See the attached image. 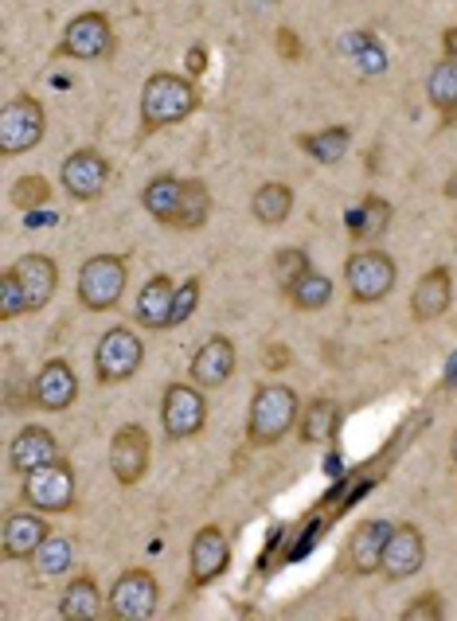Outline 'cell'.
<instances>
[{"label":"cell","mask_w":457,"mask_h":621,"mask_svg":"<svg viewBox=\"0 0 457 621\" xmlns=\"http://www.w3.org/2000/svg\"><path fill=\"white\" fill-rule=\"evenodd\" d=\"M200 110V91L192 74L157 71L141 86V130L157 133L168 126H180Z\"/></svg>","instance_id":"6da1fadb"},{"label":"cell","mask_w":457,"mask_h":621,"mask_svg":"<svg viewBox=\"0 0 457 621\" xmlns=\"http://www.w3.org/2000/svg\"><path fill=\"white\" fill-rule=\"evenodd\" d=\"M301 418V399L298 391L286 383H258L251 395V410H246V442L266 450L278 445L281 438L298 427Z\"/></svg>","instance_id":"7a4b0ae2"},{"label":"cell","mask_w":457,"mask_h":621,"mask_svg":"<svg viewBox=\"0 0 457 621\" xmlns=\"http://www.w3.org/2000/svg\"><path fill=\"white\" fill-rule=\"evenodd\" d=\"M125 286H130V262L125 254H94L79 266V306L91 313H106L122 301Z\"/></svg>","instance_id":"3957f363"},{"label":"cell","mask_w":457,"mask_h":621,"mask_svg":"<svg viewBox=\"0 0 457 621\" xmlns=\"http://www.w3.org/2000/svg\"><path fill=\"white\" fill-rule=\"evenodd\" d=\"M395 282H399V266H395L392 254H383L380 247L348 254L345 286L356 306H380L383 297H392Z\"/></svg>","instance_id":"277c9868"},{"label":"cell","mask_w":457,"mask_h":621,"mask_svg":"<svg viewBox=\"0 0 457 621\" xmlns=\"http://www.w3.org/2000/svg\"><path fill=\"white\" fill-rule=\"evenodd\" d=\"M145 363V344L133 329L113 325L98 336V348H94V380L103 387H113V383L133 380Z\"/></svg>","instance_id":"5b68a950"},{"label":"cell","mask_w":457,"mask_h":621,"mask_svg":"<svg viewBox=\"0 0 457 621\" xmlns=\"http://www.w3.org/2000/svg\"><path fill=\"white\" fill-rule=\"evenodd\" d=\"M20 497L24 504L36 512H47V516H56V512H71L75 509V469L71 462H47L39 469H32L20 485Z\"/></svg>","instance_id":"8992f818"},{"label":"cell","mask_w":457,"mask_h":621,"mask_svg":"<svg viewBox=\"0 0 457 621\" xmlns=\"http://www.w3.org/2000/svg\"><path fill=\"white\" fill-rule=\"evenodd\" d=\"M47 114L32 94H16L0 106V157H20L44 141Z\"/></svg>","instance_id":"52a82bcc"},{"label":"cell","mask_w":457,"mask_h":621,"mask_svg":"<svg viewBox=\"0 0 457 621\" xmlns=\"http://www.w3.org/2000/svg\"><path fill=\"white\" fill-rule=\"evenodd\" d=\"M160 427L172 442H188L207 427V395L196 383H168L160 395Z\"/></svg>","instance_id":"ba28073f"},{"label":"cell","mask_w":457,"mask_h":621,"mask_svg":"<svg viewBox=\"0 0 457 621\" xmlns=\"http://www.w3.org/2000/svg\"><path fill=\"white\" fill-rule=\"evenodd\" d=\"M56 56L63 59H83V63H94V59H110L113 56V24L106 12H79V16L67 20L63 36H59Z\"/></svg>","instance_id":"9c48e42d"},{"label":"cell","mask_w":457,"mask_h":621,"mask_svg":"<svg viewBox=\"0 0 457 621\" xmlns=\"http://www.w3.org/2000/svg\"><path fill=\"white\" fill-rule=\"evenodd\" d=\"M106 602H110V618L145 621V618H153L160 606V583L153 578V571H145V566H130V571H122V575L113 578Z\"/></svg>","instance_id":"30bf717a"},{"label":"cell","mask_w":457,"mask_h":621,"mask_svg":"<svg viewBox=\"0 0 457 621\" xmlns=\"http://www.w3.org/2000/svg\"><path fill=\"white\" fill-rule=\"evenodd\" d=\"M149 462H153V442L145 434V427L137 422H125V427L113 430L110 438V474L118 485H137L141 477L149 474Z\"/></svg>","instance_id":"8fae6325"},{"label":"cell","mask_w":457,"mask_h":621,"mask_svg":"<svg viewBox=\"0 0 457 621\" xmlns=\"http://www.w3.org/2000/svg\"><path fill=\"white\" fill-rule=\"evenodd\" d=\"M59 184H63V192L71 195V200L91 204V200H98V195L106 192V184H110V160H106L98 148H75V153L63 160V168H59Z\"/></svg>","instance_id":"7c38bea8"},{"label":"cell","mask_w":457,"mask_h":621,"mask_svg":"<svg viewBox=\"0 0 457 621\" xmlns=\"http://www.w3.org/2000/svg\"><path fill=\"white\" fill-rule=\"evenodd\" d=\"M426 566V536H422L419 524H395L387 548H383V563L380 575L387 583H402V578H414Z\"/></svg>","instance_id":"4fadbf2b"},{"label":"cell","mask_w":457,"mask_h":621,"mask_svg":"<svg viewBox=\"0 0 457 621\" xmlns=\"http://www.w3.org/2000/svg\"><path fill=\"white\" fill-rule=\"evenodd\" d=\"M231 566V544H227L224 528L219 524H204V528L192 536V548H188V578L192 586H212L215 578L224 575Z\"/></svg>","instance_id":"5bb4252c"},{"label":"cell","mask_w":457,"mask_h":621,"mask_svg":"<svg viewBox=\"0 0 457 621\" xmlns=\"http://www.w3.org/2000/svg\"><path fill=\"white\" fill-rule=\"evenodd\" d=\"M32 387H36V407L47 410V415H63V410H71L79 399V375L63 356L47 360L44 368L36 371Z\"/></svg>","instance_id":"9a60e30c"},{"label":"cell","mask_w":457,"mask_h":621,"mask_svg":"<svg viewBox=\"0 0 457 621\" xmlns=\"http://www.w3.org/2000/svg\"><path fill=\"white\" fill-rule=\"evenodd\" d=\"M234 368H239V353H234L231 336H207L196 348V356H192L188 380L196 383V387L212 391V387H224L234 375Z\"/></svg>","instance_id":"2e32d148"},{"label":"cell","mask_w":457,"mask_h":621,"mask_svg":"<svg viewBox=\"0 0 457 621\" xmlns=\"http://www.w3.org/2000/svg\"><path fill=\"white\" fill-rule=\"evenodd\" d=\"M392 532H395L392 520H364V524H356L352 536H348V548H345L348 571H352V575H375L383 563V548H387Z\"/></svg>","instance_id":"e0dca14e"},{"label":"cell","mask_w":457,"mask_h":621,"mask_svg":"<svg viewBox=\"0 0 457 621\" xmlns=\"http://www.w3.org/2000/svg\"><path fill=\"white\" fill-rule=\"evenodd\" d=\"M47 512L36 509H20L4 516V528H0V556L4 559H32L36 548L51 536V524H47Z\"/></svg>","instance_id":"ac0fdd59"},{"label":"cell","mask_w":457,"mask_h":621,"mask_svg":"<svg viewBox=\"0 0 457 621\" xmlns=\"http://www.w3.org/2000/svg\"><path fill=\"white\" fill-rule=\"evenodd\" d=\"M449 306H454V274L446 266L426 270L411 289V317L419 325H430V321L446 317Z\"/></svg>","instance_id":"d6986e66"},{"label":"cell","mask_w":457,"mask_h":621,"mask_svg":"<svg viewBox=\"0 0 457 621\" xmlns=\"http://www.w3.org/2000/svg\"><path fill=\"white\" fill-rule=\"evenodd\" d=\"M59 457H63L59 454V438L47 427H39V422H28L9 445V465H12V474L20 477H28L32 469H39V465L47 462H59Z\"/></svg>","instance_id":"ffe728a7"},{"label":"cell","mask_w":457,"mask_h":621,"mask_svg":"<svg viewBox=\"0 0 457 621\" xmlns=\"http://www.w3.org/2000/svg\"><path fill=\"white\" fill-rule=\"evenodd\" d=\"M12 274L24 286V297H28V313H39V309L51 306V297L59 289V266L56 259L47 254H24V259L12 262Z\"/></svg>","instance_id":"44dd1931"},{"label":"cell","mask_w":457,"mask_h":621,"mask_svg":"<svg viewBox=\"0 0 457 621\" xmlns=\"http://www.w3.org/2000/svg\"><path fill=\"white\" fill-rule=\"evenodd\" d=\"M172 297H177V282L168 274H153L137 294V306H133V317H137L141 329H153V333H165L168 317H172Z\"/></svg>","instance_id":"7402d4cb"},{"label":"cell","mask_w":457,"mask_h":621,"mask_svg":"<svg viewBox=\"0 0 457 621\" xmlns=\"http://www.w3.org/2000/svg\"><path fill=\"white\" fill-rule=\"evenodd\" d=\"M340 430V403L321 395V399H309V407H301L298 418V434L305 445H328Z\"/></svg>","instance_id":"603a6c76"},{"label":"cell","mask_w":457,"mask_h":621,"mask_svg":"<svg viewBox=\"0 0 457 621\" xmlns=\"http://www.w3.org/2000/svg\"><path fill=\"white\" fill-rule=\"evenodd\" d=\"M293 145L301 153H309V160H317V165H340L352 145V130L348 126H325V130H313V133H298Z\"/></svg>","instance_id":"cb8c5ba5"},{"label":"cell","mask_w":457,"mask_h":621,"mask_svg":"<svg viewBox=\"0 0 457 621\" xmlns=\"http://www.w3.org/2000/svg\"><path fill=\"white\" fill-rule=\"evenodd\" d=\"M103 613V590L91 575H75L59 594V618L67 621H94Z\"/></svg>","instance_id":"d4e9b609"},{"label":"cell","mask_w":457,"mask_h":621,"mask_svg":"<svg viewBox=\"0 0 457 621\" xmlns=\"http://www.w3.org/2000/svg\"><path fill=\"white\" fill-rule=\"evenodd\" d=\"M180 195H184V180L172 177V172H160V177H153L149 184L141 188V207H145L157 223L172 227L177 207H180Z\"/></svg>","instance_id":"484cf974"},{"label":"cell","mask_w":457,"mask_h":621,"mask_svg":"<svg viewBox=\"0 0 457 621\" xmlns=\"http://www.w3.org/2000/svg\"><path fill=\"white\" fill-rule=\"evenodd\" d=\"M251 215L262 227H281L293 215V188L281 184V180L258 184V192L251 195Z\"/></svg>","instance_id":"4316f807"},{"label":"cell","mask_w":457,"mask_h":621,"mask_svg":"<svg viewBox=\"0 0 457 621\" xmlns=\"http://www.w3.org/2000/svg\"><path fill=\"white\" fill-rule=\"evenodd\" d=\"M392 219H395V207L383 200V195H368L364 204H360V212L348 215V231L356 235V239L364 242H380L383 235L392 231Z\"/></svg>","instance_id":"83f0119b"},{"label":"cell","mask_w":457,"mask_h":621,"mask_svg":"<svg viewBox=\"0 0 457 621\" xmlns=\"http://www.w3.org/2000/svg\"><path fill=\"white\" fill-rule=\"evenodd\" d=\"M212 188L204 180H184V195H180L177 219H172V231H200L207 219H212Z\"/></svg>","instance_id":"f1b7e54d"},{"label":"cell","mask_w":457,"mask_h":621,"mask_svg":"<svg viewBox=\"0 0 457 621\" xmlns=\"http://www.w3.org/2000/svg\"><path fill=\"white\" fill-rule=\"evenodd\" d=\"M71 563H75V544L63 536V532H51V536L44 539L36 548V556H32V566H36L44 578H59L71 571Z\"/></svg>","instance_id":"f546056e"},{"label":"cell","mask_w":457,"mask_h":621,"mask_svg":"<svg viewBox=\"0 0 457 621\" xmlns=\"http://www.w3.org/2000/svg\"><path fill=\"white\" fill-rule=\"evenodd\" d=\"M333 278L328 274H321V270H309L305 278L298 282V286L290 289V306L301 309V313H317V309H325L328 301H333Z\"/></svg>","instance_id":"4dcf8cb0"},{"label":"cell","mask_w":457,"mask_h":621,"mask_svg":"<svg viewBox=\"0 0 457 621\" xmlns=\"http://www.w3.org/2000/svg\"><path fill=\"white\" fill-rule=\"evenodd\" d=\"M426 98H430V106H434V110H442V114H446L449 106L457 103V59L442 56L438 63L430 67V74H426Z\"/></svg>","instance_id":"1f68e13d"},{"label":"cell","mask_w":457,"mask_h":621,"mask_svg":"<svg viewBox=\"0 0 457 621\" xmlns=\"http://www.w3.org/2000/svg\"><path fill=\"white\" fill-rule=\"evenodd\" d=\"M270 270H274V282H278L281 294H290L309 270H313V262H309V254L301 251V247H281V251H274Z\"/></svg>","instance_id":"d6a6232c"},{"label":"cell","mask_w":457,"mask_h":621,"mask_svg":"<svg viewBox=\"0 0 457 621\" xmlns=\"http://www.w3.org/2000/svg\"><path fill=\"white\" fill-rule=\"evenodd\" d=\"M12 207H20V212H39V207L51 204V180L47 177H20L16 184H12L9 192Z\"/></svg>","instance_id":"836d02e7"},{"label":"cell","mask_w":457,"mask_h":621,"mask_svg":"<svg viewBox=\"0 0 457 621\" xmlns=\"http://www.w3.org/2000/svg\"><path fill=\"white\" fill-rule=\"evenodd\" d=\"M24 313H28V297H24V286L9 266L0 274V321H16Z\"/></svg>","instance_id":"e575fe53"},{"label":"cell","mask_w":457,"mask_h":621,"mask_svg":"<svg viewBox=\"0 0 457 621\" xmlns=\"http://www.w3.org/2000/svg\"><path fill=\"white\" fill-rule=\"evenodd\" d=\"M200 278H184V286H177V297H172V317H168V329L184 325L188 317L200 309Z\"/></svg>","instance_id":"d590c367"},{"label":"cell","mask_w":457,"mask_h":621,"mask_svg":"<svg viewBox=\"0 0 457 621\" xmlns=\"http://www.w3.org/2000/svg\"><path fill=\"white\" fill-rule=\"evenodd\" d=\"M438 618H446V602H442L438 590L419 594V598L402 610V621H438Z\"/></svg>","instance_id":"8d00e7d4"},{"label":"cell","mask_w":457,"mask_h":621,"mask_svg":"<svg viewBox=\"0 0 457 621\" xmlns=\"http://www.w3.org/2000/svg\"><path fill=\"white\" fill-rule=\"evenodd\" d=\"M360 63H364L368 74H380L383 71V51H380V44H375L372 36H368V44L360 47Z\"/></svg>","instance_id":"74e56055"},{"label":"cell","mask_w":457,"mask_h":621,"mask_svg":"<svg viewBox=\"0 0 457 621\" xmlns=\"http://www.w3.org/2000/svg\"><path fill=\"white\" fill-rule=\"evenodd\" d=\"M204 71H207V47L196 44L192 51H188V74L196 79V74H204Z\"/></svg>","instance_id":"f35d334b"},{"label":"cell","mask_w":457,"mask_h":621,"mask_svg":"<svg viewBox=\"0 0 457 621\" xmlns=\"http://www.w3.org/2000/svg\"><path fill=\"white\" fill-rule=\"evenodd\" d=\"M286 363H290L286 344H270V353H266V368H286Z\"/></svg>","instance_id":"ab89813d"},{"label":"cell","mask_w":457,"mask_h":621,"mask_svg":"<svg viewBox=\"0 0 457 621\" xmlns=\"http://www.w3.org/2000/svg\"><path fill=\"white\" fill-rule=\"evenodd\" d=\"M278 47L286 51V56H298V36H293L290 28H281L278 32Z\"/></svg>","instance_id":"60d3db41"},{"label":"cell","mask_w":457,"mask_h":621,"mask_svg":"<svg viewBox=\"0 0 457 621\" xmlns=\"http://www.w3.org/2000/svg\"><path fill=\"white\" fill-rule=\"evenodd\" d=\"M442 47H446L449 59H457V24H454V28H446V36H442Z\"/></svg>","instance_id":"b9f144b4"},{"label":"cell","mask_w":457,"mask_h":621,"mask_svg":"<svg viewBox=\"0 0 457 621\" xmlns=\"http://www.w3.org/2000/svg\"><path fill=\"white\" fill-rule=\"evenodd\" d=\"M442 195H446V200H457V168L446 177V184H442Z\"/></svg>","instance_id":"7bdbcfd3"},{"label":"cell","mask_w":457,"mask_h":621,"mask_svg":"<svg viewBox=\"0 0 457 621\" xmlns=\"http://www.w3.org/2000/svg\"><path fill=\"white\" fill-rule=\"evenodd\" d=\"M442 130H457V103L449 106L446 114H442Z\"/></svg>","instance_id":"ee69618b"},{"label":"cell","mask_w":457,"mask_h":621,"mask_svg":"<svg viewBox=\"0 0 457 621\" xmlns=\"http://www.w3.org/2000/svg\"><path fill=\"white\" fill-rule=\"evenodd\" d=\"M449 457H454V465H457V430H454V438H449Z\"/></svg>","instance_id":"f6af8a7d"}]
</instances>
